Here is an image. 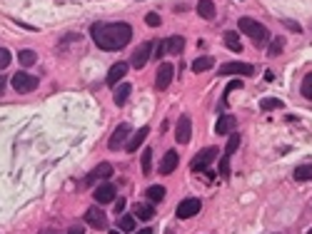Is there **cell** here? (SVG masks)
I'll list each match as a JSON object with an SVG mask.
<instances>
[{
	"mask_svg": "<svg viewBox=\"0 0 312 234\" xmlns=\"http://www.w3.org/2000/svg\"><path fill=\"white\" fill-rule=\"evenodd\" d=\"M173 75H175V68L170 63H163L158 68V75H155V87H158V90H168L170 82H173Z\"/></svg>",
	"mask_w": 312,
	"mask_h": 234,
	"instance_id": "cell-6",
	"label": "cell"
},
{
	"mask_svg": "<svg viewBox=\"0 0 312 234\" xmlns=\"http://www.w3.org/2000/svg\"><path fill=\"white\" fill-rule=\"evenodd\" d=\"M240 147V135H230V140H227V147H225V155L230 157L235 150Z\"/></svg>",
	"mask_w": 312,
	"mask_h": 234,
	"instance_id": "cell-31",
	"label": "cell"
},
{
	"mask_svg": "<svg viewBox=\"0 0 312 234\" xmlns=\"http://www.w3.org/2000/svg\"><path fill=\"white\" fill-rule=\"evenodd\" d=\"M13 87L18 92H33L38 87V78L30 75V73H15L13 75Z\"/></svg>",
	"mask_w": 312,
	"mask_h": 234,
	"instance_id": "cell-3",
	"label": "cell"
},
{
	"mask_svg": "<svg viewBox=\"0 0 312 234\" xmlns=\"http://www.w3.org/2000/svg\"><path fill=\"white\" fill-rule=\"evenodd\" d=\"M5 90V78H0V92Z\"/></svg>",
	"mask_w": 312,
	"mask_h": 234,
	"instance_id": "cell-41",
	"label": "cell"
},
{
	"mask_svg": "<svg viewBox=\"0 0 312 234\" xmlns=\"http://www.w3.org/2000/svg\"><path fill=\"white\" fill-rule=\"evenodd\" d=\"M147 135H150V127H140V130H137V132H135L127 142H125V150H127V152H137V150H140V145L147 140Z\"/></svg>",
	"mask_w": 312,
	"mask_h": 234,
	"instance_id": "cell-14",
	"label": "cell"
},
{
	"mask_svg": "<svg viewBox=\"0 0 312 234\" xmlns=\"http://www.w3.org/2000/svg\"><path fill=\"white\" fill-rule=\"evenodd\" d=\"M302 97L312 100V73L305 75V80H302Z\"/></svg>",
	"mask_w": 312,
	"mask_h": 234,
	"instance_id": "cell-30",
	"label": "cell"
},
{
	"mask_svg": "<svg viewBox=\"0 0 312 234\" xmlns=\"http://www.w3.org/2000/svg\"><path fill=\"white\" fill-rule=\"evenodd\" d=\"M127 137H130V125H127V122H122V125H117V127H115V132H112V137H110L107 147H110V150H120V147L127 142Z\"/></svg>",
	"mask_w": 312,
	"mask_h": 234,
	"instance_id": "cell-10",
	"label": "cell"
},
{
	"mask_svg": "<svg viewBox=\"0 0 312 234\" xmlns=\"http://www.w3.org/2000/svg\"><path fill=\"white\" fill-rule=\"evenodd\" d=\"M10 60H13V58H10V53H8L5 48H0V70H5V68L10 65Z\"/></svg>",
	"mask_w": 312,
	"mask_h": 234,
	"instance_id": "cell-33",
	"label": "cell"
},
{
	"mask_svg": "<svg viewBox=\"0 0 312 234\" xmlns=\"http://www.w3.org/2000/svg\"><path fill=\"white\" fill-rule=\"evenodd\" d=\"M225 45L232 50V53H242V43H240V35L235 30H227L225 33Z\"/></svg>",
	"mask_w": 312,
	"mask_h": 234,
	"instance_id": "cell-23",
	"label": "cell"
},
{
	"mask_svg": "<svg viewBox=\"0 0 312 234\" xmlns=\"http://www.w3.org/2000/svg\"><path fill=\"white\" fill-rule=\"evenodd\" d=\"M217 157V147H205V150H200L198 155H195V159L190 162V167H193V172H200V169H208V164L212 162Z\"/></svg>",
	"mask_w": 312,
	"mask_h": 234,
	"instance_id": "cell-4",
	"label": "cell"
},
{
	"mask_svg": "<svg viewBox=\"0 0 312 234\" xmlns=\"http://www.w3.org/2000/svg\"><path fill=\"white\" fill-rule=\"evenodd\" d=\"M175 167H178V152L170 150V152H165V157L160 162V174H173Z\"/></svg>",
	"mask_w": 312,
	"mask_h": 234,
	"instance_id": "cell-16",
	"label": "cell"
},
{
	"mask_svg": "<svg viewBox=\"0 0 312 234\" xmlns=\"http://www.w3.org/2000/svg\"><path fill=\"white\" fill-rule=\"evenodd\" d=\"M235 125H237V120H235L232 115H225V117H220V120H217L215 132H217V135H227V132H232V130H235Z\"/></svg>",
	"mask_w": 312,
	"mask_h": 234,
	"instance_id": "cell-18",
	"label": "cell"
},
{
	"mask_svg": "<svg viewBox=\"0 0 312 234\" xmlns=\"http://www.w3.org/2000/svg\"><path fill=\"white\" fill-rule=\"evenodd\" d=\"M130 92H132V87H130V82H122L120 87H115V95H112V100H115V105H117V107H122V105L127 102V97H130Z\"/></svg>",
	"mask_w": 312,
	"mask_h": 234,
	"instance_id": "cell-19",
	"label": "cell"
},
{
	"mask_svg": "<svg viewBox=\"0 0 312 234\" xmlns=\"http://www.w3.org/2000/svg\"><path fill=\"white\" fill-rule=\"evenodd\" d=\"M137 234H152V229H140Z\"/></svg>",
	"mask_w": 312,
	"mask_h": 234,
	"instance_id": "cell-42",
	"label": "cell"
},
{
	"mask_svg": "<svg viewBox=\"0 0 312 234\" xmlns=\"http://www.w3.org/2000/svg\"><path fill=\"white\" fill-rule=\"evenodd\" d=\"M282 48H285V40H282V38H275V40H272V45H270V55L282 53Z\"/></svg>",
	"mask_w": 312,
	"mask_h": 234,
	"instance_id": "cell-34",
	"label": "cell"
},
{
	"mask_svg": "<svg viewBox=\"0 0 312 234\" xmlns=\"http://www.w3.org/2000/svg\"><path fill=\"white\" fill-rule=\"evenodd\" d=\"M132 217H135V219H142V222H150V219L155 217V209H152V204L137 202V204L132 207Z\"/></svg>",
	"mask_w": 312,
	"mask_h": 234,
	"instance_id": "cell-17",
	"label": "cell"
},
{
	"mask_svg": "<svg viewBox=\"0 0 312 234\" xmlns=\"http://www.w3.org/2000/svg\"><path fill=\"white\" fill-rule=\"evenodd\" d=\"M150 50H152L150 43H142L140 48H135V53H132V58H130V65L137 68V70H142V68L147 65V60H150Z\"/></svg>",
	"mask_w": 312,
	"mask_h": 234,
	"instance_id": "cell-9",
	"label": "cell"
},
{
	"mask_svg": "<svg viewBox=\"0 0 312 234\" xmlns=\"http://www.w3.org/2000/svg\"><path fill=\"white\" fill-rule=\"evenodd\" d=\"M145 23H147L150 28H158V25H160V15H158V13H147V15H145Z\"/></svg>",
	"mask_w": 312,
	"mask_h": 234,
	"instance_id": "cell-35",
	"label": "cell"
},
{
	"mask_svg": "<svg viewBox=\"0 0 312 234\" xmlns=\"http://www.w3.org/2000/svg\"><path fill=\"white\" fill-rule=\"evenodd\" d=\"M265 80H267V82H272V80H275V73H272V70H267V73H265Z\"/></svg>",
	"mask_w": 312,
	"mask_h": 234,
	"instance_id": "cell-40",
	"label": "cell"
},
{
	"mask_svg": "<svg viewBox=\"0 0 312 234\" xmlns=\"http://www.w3.org/2000/svg\"><path fill=\"white\" fill-rule=\"evenodd\" d=\"M110 234H120V232H110Z\"/></svg>",
	"mask_w": 312,
	"mask_h": 234,
	"instance_id": "cell-43",
	"label": "cell"
},
{
	"mask_svg": "<svg viewBox=\"0 0 312 234\" xmlns=\"http://www.w3.org/2000/svg\"><path fill=\"white\" fill-rule=\"evenodd\" d=\"M90 35L100 50H120L130 43L132 28L127 23H95L90 28Z\"/></svg>",
	"mask_w": 312,
	"mask_h": 234,
	"instance_id": "cell-1",
	"label": "cell"
},
{
	"mask_svg": "<svg viewBox=\"0 0 312 234\" xmlns=\"http://www.w3.org/2000/svg\"><path fill=\"white\" fill-rule=\"evenodd\" d=\"M115 194H117V189H115V184H110V182H103L98 189H95V202L98 204H110L112 199H115Z\"/></svg>",
	"mask_w": 312,
	"mask_h": 234,
	"instance_id": "cell-12",
	"label": "cell"
},
{
	"mask_svg": "<svg viewBox=\"0 0 312 234\" xmlns=\"http://www.w3.org/2000/svg\"><path fill=\"white\" fill-rule=\"evenodd\" d=\"M140 159H142V172L150 174V169H152V150H145V152L140 155Z\"/></svg>",
	"mask_w": 312,
	"mask_h": 234,
	"instance_id": "cell-29",
	"label": "cell"
},
{
	"mask_svg": "<svg viewBox=\"0 0 312 234\" xmlns=\"http://www.w3.org/2000/svg\"><path fill=\"white\" fill-rule=\"evenodd\" d=\"M198 15L205 18V20L215 18V3H212V0H200V3H198Z\"/></svg>",
	"mask_w": 312,
	"mask_h": 234,
	"instance_id": "cell-21",
	"label": "cell"
},
{
	"mask_svg": "<svg viewBox=\"0 0 312 234\" xmlns=\"http://www.w3.org/2000/svg\"><path fill=\"white\" fill-rule=\"evenodd\" d=\"M165 48H168V53H170V55H180V53H183V48H185V40H183L180 35H170V38L165 40Z\"/></svg>",
	"mask_w": 312,
	"mask_h": 234,
	"instance_id": "cell-20",
	"label": "cell"
},
{
	"mask_svg": "<svg viewBox=\"0 0 312 234\" xmlns=\"http://www.w3.org/2000/svg\"><path fill=\"white\" fill-rule=\"evenodd\" d=\"M212 65H215V58L203 55V58H198V60L193 63V73H205V70H210Z\"/></svg>",
	"mask_w": 312,
	"mask_h": 234,
	"instance_id": "cell-24",
	"label": "cell"
},
{
	"mask_svg": "<svg viewBox=\"0 0 312 234\" xmlns=\"http://www.w3.org/2000/svg\"><path fill=\"white\" fill-rule=\"evenodd\" d=\"M255 68L247 63H225L220 65V75H252Z\"/></svg>",
	"mask_w": 312,
	"mask_h": 234,
	"instance_id": "cell-11",
	"label": "cell"
},
{
	"mask_svg": "<svg viewBox=\"0 0 312 234\" xmlns=\"http://www.w3.org/2000/svg\"><path fill=\"white\" fill-rule=\"evenodd\" d=\"M295 179L297 182H310L312 179V164H300L295 169Z\"/></svg>",
	"mask_w": 312,
	"mask_h": 234,
	"instance_id": "cell-26",
	"label": "cell"
},
{
	"mask_svg": "<svg viewBox=\"0 0 312 234\" xmlns=\"http://www.w3.org/2000/svg\"><path fill=\"white\" fill-rule=\"evenodd\" d=\"M18 60H20V65H23V68H33V65H35V60H38V55H35V50H20Z\"/></svg>",
	"mask_w": 312,
	"mask_h": 234,
	"instance_id": "cell-25",
	"label": "cell"
},
{
	"mask_svg": "<svg viewBox=\"0 0 312 234\" xmlns=\"http://www.w3.org/2000/svg\"><path fill=\"white\" fill-rule=\"evenodd\" d=\"M127 75V63H115L110 70H107V78H105V82L110 85V87H115L122 78Z\"/></svg>",
	"mask_w": 312,
	"mask_h": 234,
	"instance_id": "cell-13",
	"label": "cell"
},
{
	"mask_svg": "<svg viewBox=\"0 0 312 234\" xmlns=\"http://www.w3.org/2000/svg\"><path fill=\"white\" fill-rule=\"evenodd\" d=\"M260 107H262V110H277V107H282V100H277V97H265V100H260Z\"/></svg>",
	"mask_w": 312,
	"mask_h": 234,
	"instance_id": "cell-28",
	"label": "cell"
},
{
	"mask_svg": "<svg viewBox=\"0 0 312 234\" xmlns=\"http://www.w3.org/2000/svg\"><path fill=\"white\" fill-rule=\"evenodd\" d=\"M307 234H312V229H310V232H307Z\"/></svg>",
	"mask_w": 312,
	"mask_h": 234,
	"instance_id": "cell-44",
	"label": "cell"
},
{
	"mask_svg": "<svg viewBox=\"0 0 312 234\" xmlns=\"http://www.w3.org/2000/svg\"><path fill=\"white\" fill-rule=\"evenodd\" d=\"M240 87H242V80H232V82H230V85L225 87V97H227V95H230L232 90H240Z\"/></svg>",
	"mask_w": 312,
	"mask_h": 234,
	"instance_id": "cell-36",
	"label": "cell"
},
{
	"mask_svg": "<svg viewBox=\"0 0 312 234\" xmlns=\"http://www.w3.org/2000/svg\"><path fill=\"white\" fill-rule=\"evenodd\" d=\"M135 222L132 214H120V232H135Z\"/></svg>",
	"mask_w": 312,
	"mask_h": 234,
	"instance_id": "cell-27",
	"label": "cell"
},
{
	"mask_svg": "<svg viewBox=\"0 0 312 234\" xmlns=\"http://www.w3.org/2000/svg\"><path fill=\"white\" fill-rule=\"evenodd\" d=\"M68 234H85V229H83L80 224H73V227L68 229Z\"/></svg>",
	"mask_w": 312,
	"mask_h": 234,
	"instance_id": "cell-39",
	"label": "cell"
},
{
	"mask_svg": "<svg viewBox=\"0 0 312 234\" xmlns=\"http://www.w3.org/2000/svg\"><path fill=\"white\" fill-rule=\"evenodd\" d=\"M240 33H245L247 38H252V43H255L257 48H262V45L270 43L267 28H265L262 23H257L255 18H240Z\"/></svg>",
	"mask_w": 312,
	"mask_h": 234,
	"instance_id": "cell-2",
	"label": "cell"
},
{
	"mask_svg": "<svg viewBox=\"0 0 312 234\" xmlns=\"http://www.w3.org/2000/svg\"><path fill=\"white\" fill-rule=\"evenodd\" d=\"M125 207H127V202H125V199L120 197V199L115 202V212H117V214H122V212H125Z\"/></svg>",
	"mask_w": 312,
	"mask_h": 234,
	"instance_id": "cell-37",
	"label": "cell"
},
{
	"mask_svg": "<svg viewBox=\"0 0 312 234\" xmlns=\"http://www.w3.org/2000/svg\"><path fill=\"white\" fill-rule=\"evenodd\" d=\"M85 224H90L93 229H107V217L100 207H90L85 212Z\"/></svg>",
	"mask_w": 312,
	"mask_h": 234,
	"instance_id": "cell-8",
	"label": "cell"
},
{
	"mask_svg": "<svg viewBox=\"0 0 312 234\" xmlns=\"http://www.w3.org/2000/svg\"><path fill=\"white\" fill-rule=\"evenodd\" d=\"M200 199L198 197H188V199H183L180 204H178V209H175V214L180 217V219H190V217H195L198 212H200Z\"/></svg>",
	"mask_w": 312,
	"mask_h": 234,
	"instance_id": "cell-5",
	"label": "cell"
},
{
	"mask_svg": "<svg viewBox=\"0 0 312 234\" xmlns=\"http://www.w3.org/2000/svg\"><path fill=\"white\" fill-rule=\"evenodd\" d=\"M190 137H193V120H190L188 115H183V117L178 120V125H175V140H178L180 145H188Z\"/></svg>",
	"mask_w": 312,
	"mask_h": 234,
	"instance_id": "cell-7",
	"label": "cell"
},
{
	"mask_svg": "<svg viewBox=\"0 0 312 234\" xmlns=\"http://www.w3.org/2000/svg\"><path fill=\"white\" fill-rule=\"evenodd\" d=\"M220 177H230V157L227 155L220 157Z\"/></svg>",
	"mask_w": 312,
	"mask_h": 234,
	"instance_id": "cell-32",
	"label": "cell"
},
{
	"mask_svg": "<svg viewBox=\"0 0 312 234\" xmlns=\"http://www.w3.org/2000/svg\"><path fill=\"white\" fill-rule=\"evenodd\" d=\"M165 53H168V48H165V43H160L158 48H155V58H163Z\"/></svg>",
	"mask_w": 312,
	"mask_h": 234,
	"instance_id": "cell-38",
	"label": "cell"
},
{
	"mask_svg": "<svg viewBox=\"0 0 312 234\" xmlns=\"http://www.w3.org/2000/svg\"><path fill=\"white\" fill-rule=\"evenodd\" d=\"M107 177H112V164H110V162H100V164L90 172L88 182H105Z\"/></svg>",
	"mask_w": 312,
	"mask_h": 234,
	"instance_id": "cell-15",
	"label": "cell"
},
{
	"mask_svg": "<svg viewBox=\"0 0 312 234\" xmlns=\"http://www.w3.org/2000/svg\"><path fill=\"white\" fill-rule=\"evenodd\" d=\"M145 197H147L152 204H158V202H163V199H165V187H163V184H152V187H147Z\"/></svg>",
	"mask_w": 312,
	"mask_h": 234,
	"instance_id": "cell-22",
	"label": "cell"
}]
</instances>
